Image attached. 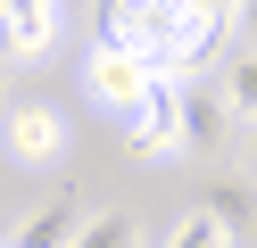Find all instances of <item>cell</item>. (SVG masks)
<instances>
[{
  "mask_svg": "<svg viewBox=\"0 0 257 248\" xmlns=\"http://www.w3.org/2000/svg\"><path fill=\"white\" fill-rule=\"evenodd\" d=\"M207 223H216L232 248H249L257 240V190L249 182H216V190H207Z\"/></svg>",
  "mask_w": 257,
  "mask_h": 248,
  "instance_id": "cell-8",
  "label": "cell"
},
{
  "mask_svg": "<svg viewBox=\"0 0 257 248\" xmlns=\"http://www.w3.org/2000/svg\"><path fill=\"white\" fill-rule=\"evenodd\" d=\"M174 124H183V157H216L224 132H232V108H224L216 83L183 75V83H174Z\"/></svg>",
  "mask_w": 257,
  "mask_h": 248,
  "instance_id": "cell-2",
  "label": "cell"
},
{
  "mask_svg": "<svg viewBox=\"0 0 257 248\" xmlns=\"http://www.w3.org/2000/svg\"><path fill=\"white\" fill-rule=\"evenodd\" d=\"M75 248H141V215H124V207L83 215V223H75Z\"/></svg>",
  "mask_w": 257,
  "mask_h": 248,
  "instance_id": "cell-9",
  "label": "cell"
},
{
  "mask_svg": "<svg viewBox=\"0 0 257 248\" xmlns=\"http://www.w3.org/2000/svg\"><path fill=\"white\" fill-rule=\"evenodd\" d=\"M124 124V149L133 157H183V124H174V83H150V99H141L133 116H116Z\"/></svg>",
  "mask_w": 257,
  "mask_h": 248,
  "instance_id": "cell-4",
  "label": "cell"
},
{
  "mask_svg": "<svg viewBox=\"0 0 257 248\" xmlns=\"http://www.w3.org/2000/svg\"><path fill=\"white\" fill-rule=\"evenodd\" d=\"M224 108H232V124H257V50H240L232 66H224Z\"/></svg>",
  "mask_w": 257,
  "mask_h": 248,
  "instance_id": "cell-10",
  "label": "cell"
},
{
  "mask_svg": "<svg viewBox=\"0 0 257 248\" xmlns=\"http://www.w3.org/2000/svg\"><path fill=\"white\" fill-rule=\"evenodd\" d=\"M0 75H9V66H0ZM0 116H9V83H0Z\"/></svg>",
  "mask_w": 257,
  "mask_h": 248,
  "instance_id": "cell-15",
  "label": "cell"
},
{
  "mask_svg": "<svg viewBox=\"0 0 257 248\" xmlns=\"http://www.w3.org/2000/svg\"><path fill=\"white\" fill-rule=\"evenodd\" d=\"M249 174H257V124H249Z\"/></svg>",
  "mask_w": 257,
  "mask_h": 248,
  "instance_id": "cell-14",
  "label": "cell"
},
{
  "mask_svg": "<svg viewBox=\"0 0 257 248\" xmlns=\"http://www.w3.org/2000/svg\"><path fill=\"white\" fill-rule=\"evenodd\" d=\"M232 17L216 0H100V42L150 66V83H183L224 50Z\"/></svg>",
  "mask_w": 257,
  "mask_h": 248,
  "instance_id": "cell-1",
  "label": "cell"
},
{
  "mask_svg": "<svg viewBox=\"0 0 257 248\" xmlns=\"http://www.w3.org/2000/svg\"><path fill=\"white\" fill-rule=\"evenodd\" d=\"M75 223H83V207H75V198H50V207H34L0 248H75Z\"/></svg>",
  "mask_w": 257,
  "mask_h": 248,
  "instance_id": "cell-7",
  "label": "cell"
},
{
  "mask_svg": "<svg viewBox=\"0 0 257 248\" xmlns=\"http://www.w3.org/2000/svg\"><path fill=\"white\" fill-rule=\"evenodd\" d=\"M232 33H240V50H257V0H240V9H232Z\"/></svg>",
  "mask_w": 257,
  "mask_h": 248,
  "instance_id": "cell-12",
  "label": "cell"
},
{
  "mask_svg": "<svg viewBox=\"0 0 257 248\" xmlns=\"http://www.w3.org/2000/svg\"><path fill=\"white\" fill-rule=\"evenodd\" d=\"M0 17H9V42H17V66H34L42 50L58 42V25H67V9H58V0H0Z\"/></svg>",
  "mask_w": 257,
  "mask_h": 248,
  "instance_id": "cell-6",
  "label": "cell"
},
{
  "mask_svg": "<svg viewBox=\"0 0 257 248\" xmlns=\"http://www.w3.org/2000/svg\"><path fill=\"white\" fill-rule=\"evenodd\" d=\"M9 157H17V165H58V157H67L58 108H9Z\"/></svg>",
  "mask_w": 257,
  "mask_h": 248,
  "instance_id": "cell-5",
  "label": "cell"
},
{
  "mask_svg": "<svg viewBox=\"0 0 257 248\" xmlns=\"http://www.w3.org/2000/svg\"><path fill=\"white\" fill-rule=\"evenodd\" d=\"M83 91L91 99H100V108L108 116H133L141 108V99H150V66H141V58H124V50H91V58H83Z\"/></svg>",
  "mask_w": 257,
  "mask_h": 248,
  "instance_id": "cell-3",
  "label": "cell"
},
{
  "mask_svg": "<svg viewBox=\"0 0 257 248\" xmlns=\"http://www.w3.org/2000/svg\"><path fill=\"white\" fill-rule=\"evenodd\" d=\"M249 248H257V240H249Z\"/></svg>",
  "mask_w": 257,
  "mask_h": 248,
  "instance_id": "cell-16",
  "label": "cell"
},
{
  "mask_svg": "<svg viewBox=\"0 0 257 248\" xmlns=\"http://www.w3.org/2000/svg\"><path fill=\"white\" fill-rule=\"evenodd\" d=\"M0 66H17V42H9V17H0Z\"/></svg>",
  "mask_w": 257,
  "mask_h": 248,
  "instance_id": "cell-13",
  "label": "cell"
},
{
  "mask_svg": "<svg viewBox=\"0 0 257 248\" xmlns=\"http://www.w3.org/2000/svg\"><path fill=\"white\" fill-rule=\"evenodd\" d=\"M166 248H232V240H224V231H216V223H207V207H191V215H183V223H174V231H166Z\"/></svg>",
  "mask_w": 257,
  "mask_h": 248,
  "instance_id": "cell-11",
  "label": "cell"
}]
</instances>
